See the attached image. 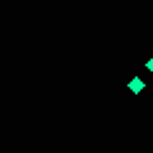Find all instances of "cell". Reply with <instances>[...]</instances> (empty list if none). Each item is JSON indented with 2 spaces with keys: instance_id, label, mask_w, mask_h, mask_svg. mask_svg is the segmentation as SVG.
<instances>
[{
  "instance_id": "1",
  "label": "cell",
  "mask_w": 153,
  "mask_h": 153,
  "mask_svg": "<svg viewBox=\"0 0 153 153\" xmlns=\"http://www.w3.org/2000/svg\"><path fill=\"white\" fill-rule=\"evenodd\" d=\"M128 87H130V92H133V94H138V92H143V87H146V82H143L140 76H133L130 82H128Z\"/></svg>"
},
{
  "instance_id": "2",
  "label": "cell",
  "mask_w": 153,
  "mask_h": 153,
  "mask_svg": "<svg viewBox=\"0 0 153 153\" xmlns=\"http://www.w3.org/2000/svg\"><path fill=\"white\" fill-rule=\"evenodd\" d=\"M146 66H148V71H151V74H153V56H151V59H148V64H146Z\"/></svg>"
}]
</instances>
